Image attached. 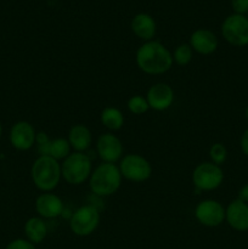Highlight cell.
Segmentation results:
<instances>
[{
	"mask_svg": "<svg viewBox=\"0 0 248 249\" xmlns=\"http://www.w3.org/2000/svg\"><path fill=\"white\" fill-rule=\"evenodd\" d=\"M147 100L142 96H133L128 101V108L134 114H142L148 109Z\"/></svg>",
	"mask_w": 248,
	"mask_h": 249,
	"instance_id": "22",
	"label": "cell"
},
{
	"mask_svg": "<svg viewBox=\"0 0 248 249\" xmlns=\"http://www.w3.org/2000/svg\"><path fill=\"white\" fill-rule=\"evenodd\" d=\"M136 62L145 73L162 74L172 67L173 56L168 49L158 41H147L139 48Z\"/></svg>",
	"mask_w": 248,
	"mask_h": 249,
	"instance_id": "1",
	"label": "cell"
},
{
	"mask_svg": "<svg viewBox=\"0 0 248 249\" xmlns=\"http://www.w3.org/2000/svg\"><path fill=\"white\" fill-rule=\"evenodd\" d=\"M192 180L198 190L211 191L220 186L224 180V173L221 168L214 163H202L195 169Z\"/></svg>",
	"mask_w": 248,
	"mask_h": 249,
	"instance_id": "6",
	"label": "cell"
},
{
	"mask_svg": "<svg viewBox=\"0 0 248 249\" xmlns=\"http://www.w3.org/2000/svg\"><path fill=\"white\" fill-rule=\"evenodd\" d=\"M36 212L44 218H56L63 211V203L57 196L53 194H44L36 198Z\"/></svg>",
	"mask_w": 248,
	"mask_h": 249,
	"instance_id": "16",
	"label": "cell"
},
{
	"mask_svg": "<svg viewBox=\"0 0 248 249\" xmlns=\"http://www.w3.org/2000/svg\"><path fill=\"white\" fill-rule=\"evenodd\" d=\"M225 219L229 225L236 231H248V204L240 199H235L225 211Z\"/></svg>",
	"mask_w": 248,
	"mask_h": 249,
	"instance_id": "12",
	"label": "cell"
},
{
	"mask_svg": "<svg viewBox=\"0 0 248 249\" xmlns=\"http://www.w3.org/2000/svg\"><path fill=\"white\" fill-rule=\"evenodd\" d=\"M240 146H241V150H242L243 155H246L248 157V129H246V130L243 131L242 136H241Z\"/></svg>",
	"mask_w": 248,
	"mask_h": 249,
	"instance_id": "26",
	"label": "cell"
},
{
	"mask_svg": "<svg viewBox=\"0 0 248 249\" xmlns=\"http://www.w3.org/2000/svg\"><path fill=\"white\" fill-rule=\"evenodd\" d=\"M97 152L105 162L113 163L121 158L123 146L118 138L112 134H104L97 140Z\"/></svg>",
	"mask_w": 248,
	"mask_h": 249,
	"instance_id": "14",
	"label": "cell"
},
{
	"mask_svg": "<svg viewBox=\"0 0 248 249\" xmlns=\"http://www.w3.org/2000/svg\"><path fill=\"white\" fill-rule=\"evenodd\" d=\"M36 134L34 128L27 122H18L10 131V141L15 148L19 151H27L34 145Z\"/></svg>",
	"mask_w": 248,
	"mask_h": 249,
	"instance_id": "11",
	"label": "cell"
},
{
	"mask_svg": "<svg viewBox=\"0 0 248 249\" xmlns=\"http://www.w3.org/2000/svg\"><path fill=\"white\" fill-rule=\"evenodd\" d=\"M148 106L156 111H164L169 108L174 100V92L169 85L164 83H158L152 85L147 92Z\"/></svg>",
	"mask_w": 248,
	"mask_h": 249,
	"instance_id": "13",
	"label": "cell"
},
{
	"mask_svg": "<svg viewBox=\"0 0 248 249\" xmlns=\"http://www.w3.org/2000/svg\"><path fill=\"white\" fill-rule=\"evenodd\" d=\"M101 122L106 128L111 129V130H118L123 125L124 117L119 109L108 107V108H105L102 111Z\"/></svg>",
	"mask_w": 248,
	"mask_h": 249,
	"instance_id": "20",
	"label": "cell"
},
{
	"mask_svg": "<svg viewBox=\"0 0 248 249\" xmlns=\"http://www.w3.org/2000/svg\"><path fill=\"white\" fill-rule=\"evenodd\" d=\"M240 201L245 202V203L248 204V184H245L238 191V198Z\"/></svg>",
	"mask_w": 248,
	"mask_h": 249,
	"instance_id": "27",
	"label": "cell"
},
{
	"mask_svg": "<svg viewBox=\"0 0 248 249\" xmlns=\"http://www.w3.org/2000/svg\"><path fill=\"white\" fill-rule=\"evenodd\" d=\"M24 232H26L29 242L40 243L46 237L48 229H46L45 223L41 219L31 218L24 225Z\"/></svg>",
	"mask_w": 248,
	"mask_h": 249,
	"instance_id": "19",
	"label": "cell"
},
{
	"mask_svg": "<svg viewBox=\"0 0 248 249\" xmlns=\"http://www.w3.org/2000/svg\"><path fill=\"white\" fill-rule=\"evenodd\" d=\"M190 46L202 55H209L218 48V38L209 29H197L192 33Z\"/></svg>",
	"mask_w": 248,
	"mask_h": 249,
	"instance_id": "15",
	"label": "cell"
},
{
	"mask_svg": "<svg viewBox=\"0 0 248 249\" xmlns=\"http://www.w3.org/2000/svg\"><path fill=\"white\" fill-rule=\"evenodd\" d=\"M5 249H34V246L29 241L15 240L12 242H10Z\"/></svg>",
	"mask_w": 248,
	"mask_h": 249,
	"instance_id": "25",
	"label": "cell"
},
{
	"mask_svg": "<svg viewBox=\"0 0 248 249\" xmlns=\"http://www.w3.org/2000/svg\"><path fill=\"white\" fill-rule=\"evenodd\" d=\"M68 142L78 152L87 150L91 145V133L84 125H74L68 135Z\"/></svg>",
	"mask_w": 248,
	"mask_h": 249,
	"instance_id": "18",
	"label": "cell"
},
{
	"mask_svg": "<svg viewBox=\"0 0 248 249\" xmlns=\"http://www.w3.org/2000/svg\"><path fill=\"white\" fill-rule=\"evenodd\" d=\"M61 175V167L57 160L49 156H40L32 167V179L35 186L43 191L55 189Z\"/></svg>",
	"mask_w": 248,
	"mask_h": 249,
	"instance_id": "3",
	"label": "cell"
},
{
	"mask_svg": "<svg viewBox=\"0 0 248 249\" xmlns=\"http://www.w3.org/2000/svg\"><path fill=\"white\" fill-rule=\"evenodd\" d=\"M245 116H246V119L248 121V106H247V108H246V111H245Z\"/></svg>",
	"mask_w": 248,
	"mask_h": 249,
	"instance_id": "28",
	"label": "cell"
},
{
	"mask_svg": "<svg viewBox=\"0 0 248 249\" xmlns=\"http://www.w3.org/2000/svg\"><path fill=\"white\" fill-rule=\"evenodd\" d=\"M36 142L39 143V152L41 156H49L53 160H62L67 158L70 153V142L65 139H56V140H50L46 136V134L39 133L36 134Z\"/></svg>",
	"mask_w": 248,
	"mask_h": 249,
	"instance_id": "10",
	"label": "cell"
},
{
	"mask_svg": "<svg viewBox=\"0 0 248 249\" xmlns=\"http://www.w3.org/2000/svg\"><path fill=\"white\" fill-rule=\"evenodd\" d=\"M1 133H2V128H1V124H0V136H1Z\"/></svg>",
	"mask_w": 248,
	"mask_h": 249,
	"instance_id": "29",
	"label": "cell"
},
{
	"mask_svg": "<svg viewBox=\"0 0 248 249\" xmlns=\"http://www.w3.org/2000/svg\"><path fill=\"white\" fill-rule=\"evenodd\" d=\"M223 38L229 44L237 48L248 45V17L246 15L232 14L224 19L221 24Z\"/></svg>",
	"mask_w": 248,
	"mask_h": 249,
	"instance_id": "4",
	"label": "cell"
},
{
	"mask_svg": "<svg viewBox=\"0 0 248 249\" xmlns=\"http://www.w3.org/2000/svg\"><path fill=\"white\" fill-rule=\"evenodd\" d=\"M131 29L138 38L151 40L156 34V22L148 14H138L131 21Z\"/></svg>",
	"mask_w": 248,
	"mask_h": 249,
	"instance_id": "17",
	"label": "cell"
},
{
	"mask_svg": "<svg viewBox=\"0 0 248 249\" xmlns=\"http://www.w3.org/2000/svg\"><path fill=\"white\" fill-rule=\"evenodd\" d=\"M197 220L209 228L219 226L225 219V209L219 202L207 199L201 202L195 211Z\"/></svg>",
	"mask_w": 248,
	"mask_h": 249,
	"instance_id": "9",
	"label": "cell"
},
{
	"mask_svg": "<svg viewBox=\"0 0 248 249\" xmlns=\"http://www.w3.org/2000/svg\"><path fill=\"white\" fill-rule=\"evenodd\" d=\"M192 58V49L189 44H182L177 48L174 53V60L180 66H185L191 61Z\"/></svg>",
	"mask_w": 248,
	"mask_h": 249,
	"instance_id": "21",
	"label": "cell"
},
{
	"mask_svg": "<svg viewBox=\"0 0 248 249\" xmlns=\"http://www.w3.org/2000/svg\"><path fill=\"white\" fill-rule=\"evenodd\" d=\"M121 174L131 181H145L151 177L150 163L139 155H128L121 163Z\"/></svg>",
	"mask_w": 248,
	"mask_h": 249,
	"instance_id": "8",
	"label": "cell"
},
{
	"mask_svg": "<svg viewBox=\"0 0 248 249\" xmlns=\"http://www.w3.org/2000/svg\"><path fill=\"white\" fill-rule=\"evenodd\" d=\"M233 14L246 15L248 12V0H231Z\"/></svg>",
	"mask_w": 248,
	"mask_h": 249,
	"instance_id": "24",
	"label": "cell"
},
{
	"mask_svg": "<svg viewBox=\"0 0 248 249\" xmlns=\"http://www.w3.org/2000/svg\"><path fill=\"white\" fill-rule=\"evenodd\" d=\"M209 155H211L212 162H213L214 164L220 165L226 160V157H228V151H226V147L223 145V143H214V145L211 147Z\"/></svg>",
	"mask_w": 248,
	"mask_h": 249,
	"instance_id": "23",
	"label": "cell"
},
{
	"mask_svg": "<svg viewBox=\"0 0 248 249\" xmlns=\"http://www.w3.org/2000/svg\"><path fill=\"white\" fill-rule=\"evenodd\" d=\"M91 172V162L82 152L70 155L61 167L63 179L72 185H79L87 180Z\"/></svg>",
	"mask_w": 248,
	"mask_h": 249,
	"instance_id": "5",
	"label": "cell"
},
{
	"mask_svg": "<svg viewBox=\"0 0 248 249\" xmlns=\"http://www.w3.org/2000/svg\"><path fill=\"white\" fill-rule=\"evenodd\" d=\"M100 223L99 212L92 206L78 209L71 219V230L78 236H88L96 230Z\"/></svg>",
	"mask_w": 248,
	"mask_h": 249,
	"instance_id": "7",
	"label": "cell"
},
{
	"mask_svg": "<svg viewBox=\"0 0 248 249\" xmlns=\"http://www.w3.org/2000/svg\"><path fill=\"white\" fill-rule=\"evenodd\" d=\"M121 182V170L113 163H104L91 174L90 189L97 196H109L119 189Z\"/></svg>",
	"mask_w": 248,
	"mask_h": 249,
	"instance_id": "2",
	"label": "cell"
}]
</instances>
